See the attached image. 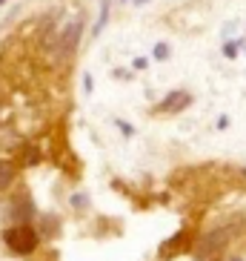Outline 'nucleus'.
<instances>
[{
  "instance_id": "f257e3e1",
  "label": "nucleus",
  "mask_w": 246,
  "mask_h": 261,
  "mask_svg": "<svg viewBox=\"0 0 246 261\" xmlns=\"http://www.w3.org/2000/svg\"><path fill=\"white\" fill-rule=\"evenodd\" d=\"M3 241L9 244V250L17 255H29L35 253V247H38V232L32 230L29 224H17V227H9L3 232Z\"/></svg>"
},
{
  "instance_id": "f03ea898",
  "label": "nucleus",
  "mask_w": 246,
  "mask_h": 261,
  "mask_svg": "<svg viewBox=\"0 0 246 261\" xmlns=\"http://www.w3.org/2000/svg\"><path fill=\"white\" fill-rule=\"evenodd\" d=\"M226 241H229V232L226 230H212V232H206V236L198 241L195 255H198V258H209L212 253H221L223 247H226Z\"/></svg>"
},
{
  "instance_id": "7ed1b4c3",
  "label": "nucleus",
  "mask_w": 246,
  "mask_h": 261,
  "mask_svg": "<svg viewBox=\"0 0 246 261\" xmlns=\"http://www.w3.org/2000/svg\"><path fill=\"white\" fill-rule=\"evenodd\" d=\"M80 38H83V20L77 17V20H72V23L60 32V46H57L60 58H69V55L80 46Z\"/></svg>"
},
{
  "instance_id": "20e7f679",
  "label": "nucleus",
  "mask_w": 246,
  "mask_h": 261,
  "mask_svg": "<svg viewBox=\"0 0 246 261\" xmlns=\"http://www.w3.org/2000/svg\"><path fill=\"white\" fill-rule=\"evenodd\" d=\"M189 100H192V95H189V92H172L169 98L161 103V109H163V112H180V109L189 107Z\"/></svg>"
},
{
  "instance_id": "39448f33",
  "label": "nucleus",
  "mask_w": 246,
  "mask_h": 261,
  "mask_svg": "<svg viewBox=\"0 0 246 261\" xmlns=\"http://www.w3.org/2000/svg\"><path fill=\"white\" fill-rule=\"evenodd\" d=\"M109 9H112V0H103V3H100L98 23H95V35H100V32L106 29V23H109Z\"/></svg>"
},
{
  "instance_id": "423d86ee",
  "label": "nucleus",
  "mask_w": 246,
  "mask_h": 261,
  "mask_svg": "<svg viewBox=\"0 0 246 261\" xmlns=\"http://www.w3.org/2000/svg\"><path fill=\"white\" fill-rule=\"evenodd\" d=\"M169 58V43H155V61H166Z\"/></svg>"
},
{
  "instance_id": "0eeeda50",
  "label": "nucleus",
  "mask_w": 246,
  "mask_h": 261,
  "mask_svg": "<svg viewBox=\"0 0 246 261\" xmlns=\"http://www.w3.org/2000/svg\"><path fill=\"white\" fill-rule=\"evenodd\" d=\"M9 181H12V167H9V164H0V190H3Z\"/></svg>"
},
{
  "instance_id": "6e6552de",
  "label": "nucleus",
  "mask_w": 246,
  "mask_h": 261,
  "mask_svg": "<svg viewBox=\"0 0 246 261\" xmlns=\"http://www.w3.org/2000/svg\"><path fill=\"white\" fill-rule=\"evenodd\" d=\"M238 49H240V40H238V43H235V40H226L223 55H226V58H238Z\"/></svg>"
},
{
  "instance_id": "1a4fd4ad",
  "label": "nucleus",
  "mask_w": 246,
  "mask_h": 261,
  "mask_svg": "<svg viewBox=\"0 0 246 261\" xmlns=\"http://www.w3.org/2000/svg\"><path fill=\"white\" fill-rule=\"evenodd\" d=\"M135 69H146V58H135Z\"/></svg>"
},
{
  "instance_id": "9d476101",
  "label": "nucleus",
  "mask_w": 246,
  "mask_h": 261,
  "mask_svg": "<svg viewBox=\"0 0 246 261\" xmlns=\"http://www.w3.org/2000/svg\"><path fill=\"white\" fill-rule=\"evenodd\" d=\"M83 86H86V92H92V75H83Z\"/></svg>"
},
{
  "instance_id": "9b49d317",
  "label": "nucleus",
  "mask_w": 246,
  "mask_h": 261,
  "mask_svg": "<svg viewBox=\"0 0 246 261\" xmlns=\"http://www.w3.org/2000/svg\"><path fill=\"white\" fill-rule=\"evenodd\" d=\"M132 3H135V6H143V3H149V0H132Z\"/></svg>"
},
{
  "instance_id": "f8f14e48",
  "label": "nucleus",
  "mask_w": 246,
  "mask_h": 261,
  "mask_svg": "<svg viewBox=\"0 0 246 261\" xmlns=\"http://www.w3.org/2000/svg\"><path fill=\"white\" fill-rule=\"evenodd\" d=\"M120 3H126V0H120Z\"/></svg>"
},
{
  "instance_id": "ddd939ff",
  "label": "nucleus",
  "mask_w": 246,
  "mask_h": 261,
  "mask_svg": "<svg viewBox=\"0 0 246 261\" xmlns=\"http://www.w3.org/2000/svg\"><path fill=\"white\" fill-rule=\"evenodd\" d=\"M0 3H3V0H0Z\"/></svg>"
}]
</instances>
